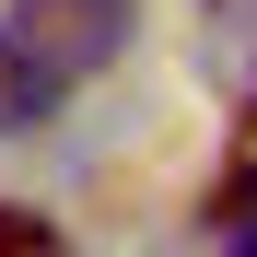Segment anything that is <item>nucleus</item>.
Segmentation results:
<instances>
[{"mask_svg": "<svg viewBox=\"0 0 257 257\" xmlns=\"http://www.w3.org/2000/svg\"><path fill=\"white\" fill-rule=\"evenodd\" d=\"M0 257H59V222H47V210H12V199H0Z\"/></svg>", "mask_w": 257, "mask_h": 257, "instance_id": "obj_3", "label": "nucleus"}, {"mask_svg": "<svg viewBox=\"0 0 257 257\" xmlns=\"http://www.w3.org/2000/svg\"><path fill=\"white\" fill-rule=\"evenodd\" d=\"M59 94H70V70L35 47V35H12V24H0V141L47 128V117H59Z\"/></svg>", "mask_w": 257, "mask_h": 257, "instance_id": "obj_2", "label": "nucleus"}, {"mask_svg": "<svg viewBox=\"0 0 257 257\" xmlns=\"http://www.w3.org/2000/svg\"><path fill=\"white\" fill-rule=\"evenodd\" d=\"M222 234H234V245H245V257H257V210H245V222H222Z\"/></svg>", "mask_w": 257, "mask_h": 257, "instance_id": "obj_4", "label": "nucleus"}, {"mask_svg": "<svg viewBox=\"0 0 257 257\" xmlns=\"http://www.w3.org/2000/svg\"><path fill=\"white\" fill-rule=\"evenodd\" d=\"M210 12H257V0H210Z\"/></svg>", "mask_w": 257, "mask_h": 257, "instance_id": "obj_5", "label": "nucleus"}, {"mask_svg": "<svg viewBox=\"0 0 257 257\" xmlns=\"http://www.w3.org/2000/svg\"><path fill=\"white\" fill-rule=\"evenodd\" d=\"M12 35H35L70 82H94L128 47V0H12Z\"/></svg>", "mask_w": 257, "mask_h": 257, "instance_id": "obj_1", "label": "nucleus"}]
</instances>
